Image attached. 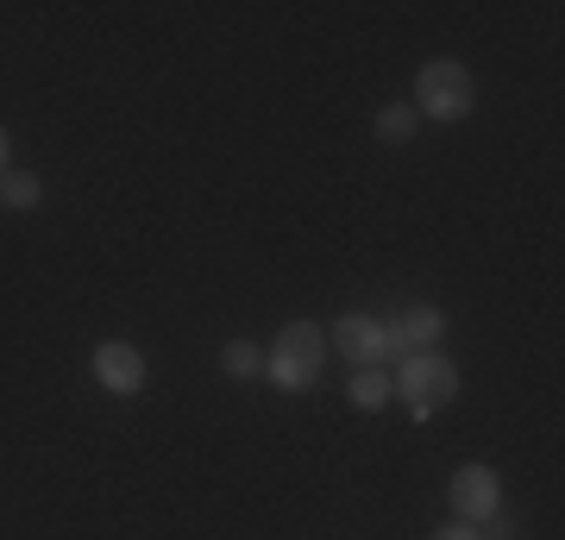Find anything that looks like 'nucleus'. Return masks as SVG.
Masks as SVG:
<instances>
[{
	"mask_svg": "<svg viewBox=\"0 0 565 540\" xmlns=\"http://www.w3.org/2000/svg\"><path fill=\"white\" fill-rule=\"evenodd\" d=\"M321 364H327L321 320H289L277 340L264 346V378L277 383V390H308V383L321 378Z\"/></svg>",
	"mask_w": 565,
	"mask_h": 540,
	"instance_id": "nucleus-2",
	"label": "nucleus"
},
{
	"mask_svg": "<svg viewBox=\"0 0 565 540\" xmlns=\"http://www.w3.org/2000/svg\"><path fill=\"white\" fill-rule=\"evenodd\" d=\"M13 170V139H7V126H0V177Z\"/></svg>",
	"mask_w": 565,
	"mask_h": 540,
	"instance_id": "nucleus-13",
	"label": "nucleus"
},
{
	"mask_svg": "<svg viewBox=\"0 0 565 540\" xmlns=\"http://www.w3.org/2000/svg\"><path fill=\"white\" fill-rule=\"evenodd\" d=\"M427 540H490L484 528H465V521H446V528H434Z\"/></svg>",
	"mask_w": 565,
	"mask_h": 540,
	"instance_id": "nucleus-12",
	"label": "nucleus"
},
{
	"mask_svg": "<svg viewBox=\"0 0 565 540\" xmlns=\"http://www.w3.org/2000/svg\"><path fill=\"white\" fill-rule=\"evenodd\" d=\"M446 509L465 528H490V521L503 516V478H497V465H484V459L459 465L452 484H446Z\"/></svg>",
	"mask_w": 565,
	"mask_h": 540,
	"instance_id": "nucleus-4",
	"label": "nucleus"
},
{
	"mask_svg": "<svg viewBox=\"0 0 565 540\" xmlns=\"http://www.w3.org/2000/svg\"><path fill=\"white\" fill-rule=\"evenodd\" d=\"M0 208H13V214L44 208V177H32V170H7V177H0Z\"/></svg>",
	"mask_w": 565,
	"mask_h": 540,
	"instance_id": "nucleus-10",
	"label": "nucleus"
},
{
	"mask_svg": "<svg viewBox=\"0 0 565 540\" xmlns=\"http://www.w3.org/2000/svg\"><path fill=\"white\" fill-rule=\"evenodd\" d=\"M408 107L422 114V120H465L471 107H478V76H471V63L459 57H427L415 70V88H408Z\"/></svg>",
	"mask_w": 565,
	"mask_h": 540,
	"instance_id": "nucleus-1",
	"label": "nucleus"
},
{
	"mask_svg": "<svg viewBox=\"0 0 565 540\" xmlns=\"http://www.w3.org/2000/svg\"><path fill=\"white\" fill-rule=\"evenodd\" d=\"M345 396H352V409L377 415V409H390V402H396V383H390V371L377 364V371H352V378H345Z\"/></svg>",
	"mask_w": 565,
	"mask_h": 540,
	"instance_id": "nucleus-8",
	"label": "nucleus"
},
{
	"mask_svg": "<svg viewBox=\"0 0 565 540\" xmlns=\"http://www.w3.org/2000/svg\"><path fill=\"white\" fill-rule=\"evenodd\" d=\"M88 378L102 383L107 396H139L145 383H151V359L132 340H102L88 352Z\"/></svg>",
	"mask_w": 565,
	"mask_h": 540,
	"instance_id": "nucleus-6",
	"label": "nucleus"
},
{
	"mask_svg": "<svg viewBox=\"0 0 565 540\" xmlns=\"http://www.w3.org/2000/svg\"><path fill=\"white\" fill-rule=\"evenodd\" d=\"M221 371H226L233 383L264 378V346H252V340H226V346H221Z\"/></svg>",
	"mask_w": 565,
	"mask_h": 540,
	"instance_id": "nucleus-11",
	"label": "nucleus"
},
{
	"mask_svg": "<svg viewBox=\"0 0 565 540\" xmlns=\"http://www.w3.org/2000/svg\"><path fill=\"white\" fill-rule=\"evenodd\" d=\"M384 327H390L396 359H403V352H440V340H446V308H434V301H403V308H396Z\"/></svg>",
	"mask_w": 565,
	"mask_h": 540,
	"instance_id": "nucleus-7",
	"label": "nucleus"
},
{
	"mask_svg": "<svg viewBox=\"0 0 565 540\" xmlns=\"http://www.w3.org/2000/svg\"><path fill=\"white\" fill-rule=\"evenodd\" d=\"M327 346H340L352 371H377V364L390 371V359H396L390 327H384L377 315H340L333 327H327Z\"/></svg>",
	"mask_w": 565,
	"mask_h": 540,
	"instance_id": "nucleus-5",
	"label": "nucleus"
},
{
	"mask_svg": "<svg viewBox=\"0 0 565 540\" xmlns=\"http://www.w3.org/2000/svg\"><path fill=\"white\" fill-rule=\"evenodd\" d=\"M390 383H396V396L408 402V415L427 421L434 409H446V402L459 396V364L446 359V352H403L396 359V371H390Z\"/></svg>",
	"mask_w": 565,
	"mask_h": 540,
	"instance_id": "nucleus-3",
	"label": "nucleus"
},
{
	"mask_svg": "<svg viewBox=\"0 0 565 540\" xmlns=\"http://www.w3.org/2000/svg\"><path fill=\"white\" fill-rule=\"evenodd\" d=\"M371 133H377V145H408L415 133H422V114H415L408 100H384V107H377V126H371Z\"/></svg>",
	"mask_w": 565,
	"mask_h": 540,
	"instance_id": "nucleus-9",
	"label": "nucleus"
}]
</instances>
